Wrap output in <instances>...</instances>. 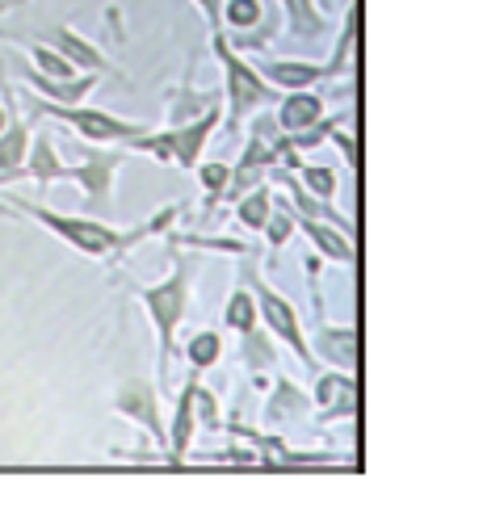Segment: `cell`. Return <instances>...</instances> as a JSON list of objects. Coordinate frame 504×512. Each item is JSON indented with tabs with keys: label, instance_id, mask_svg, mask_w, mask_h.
I'll list each match as a JSON object with an SVG mask.
<instances>
[{
	"label": "cell",
	"instance_id": "17",
	"mask_svg": "<svg viewBox=\"0 0 504 512\" xmlns=\"http://www.w3.org/2000/svg\"><path fill=\"white\" fill-rule=\"evenodd\" d=\"M59 51L72 59L76 72H97V76L114 72V63L105 59V51L97 47V42H89V38H84L80 30H72V26H59Z\"/></svg>",
	"mask_w": 504,
	"mask_h": 512
},
{
	"label": "cell",
	"instance_id": "13",
	"mask_svg": "<svg viewBox=\"0 0 504 512\" xmlns=\"http://www.w3.org/2000/svg\"><path fill=\"white\" fill-rule=\"evenodd\" d=\"M30 139H34V126L13 110L9 114V126L0 131V185H9V181L21 177V164H26Z\"/></svg>",
	"mask_w": 504,
	"mask_h": 512
},
{
	"label": "cell",
	"instance_id": "27",
	"mask_svg": "<svg viewBox=\"0 0 504 512\" xmlns=\"http://www.w3.org/2000/svg\"><path fill=\"white\" fill-rule=\"evenodd\" d=\"M261 236H265L269 248H286L290 236H294V210L278 206V198H273V210H269V219H265V227H261Z\"/></svg>",
	"mask_w": 504,
	"mask_h": 512
},
{
	"label": "cell",
	"instance_id": "18",
	"mask_svg": "<svg viewBox=\"0 0 504 512\" xmlns=\"http://www.w3.org/2000/svg\"><path fill=\"white\" fill-rule=\"evenodd\" d=\"M315 403L324 408V416H341V412H353V403H357V387H353V378L349 370L341 374H324L320 382H315Z\"/></svg>",
	"mask_w": 504,
	"mask_h": 512
},
{
	"label": "cell",
	"instance_id": "11",
	"mask_svg": "<svg viewBox=\"0 0 504 512\" xmlns=\"http://www.w3.org/2000/svg\"><path fill=\"white\" fill-rule=\"evenodd\" d=\"M26 84L42 97V101H55V105H80V101H89L97 93V84L101 76L97 72H80L72 80H51V76H42V72H30Z\"/></svg>",
	"mask_w": 504,
	"mask_h": 512
},
{
	"label": "cell",
	"instance_id": "15",
	"mask_svg": "<svg viewBox=\"0 0 504 512\" xmlns=\"http://www.w3.org/2000/svg\"><path fill=\"white\" fill-rule=\"evenodd\" d=\"M21 177H30L38 185H55V181L68 177V160L59 156V147H55V139L47 131H42L38 139H30V152H26V164H21Z\"/></svg>",
	"mask_w": 504,
	"mask_h": 512
},
{
	"label": "cell",
	"instance_id": "22",
	"mask_svg": "<svg viewBox=\"0 0 504 512\" xmlns=\"http://www.w3.org/2000/svg\"><path fill=\"white\" fill-rule=\"evenodd\" d=\"M185 357H189V370H215L219 361H223V336L215 328H202L189 336V345H185Z\"/></svg>",
	"mask_w": 504,
	"mask_h": 512
},
{
	"label": "cell",
	"instance_id": "5",
	"mask_svg": "<svg viewBox=\"0 0 504 512\" xmlns=\"http://www.w3.org/2000/svg\"><path fill=\"white\" fill-rule=\"evenodd\" d=\"M122 164H126V152H118V147H101V143L80 139V147L68 160V177L84 194V215H110L114 210V181H118Z\"/></svg>",
	"mask_w": 504,
	"mask_h": 512
},
{
	"label": "cell",
	"instance_id": "23",
	"mask_svg": "<svg viewBox=\"0 0 504 512\" xmlns=\"http://www.w3.org/2000/svg\"><path fill=\"white\" fill-rule=\"evenodd\" d=\"M198 185H202V210H210L223 194H227V185H231V164L223 160H202L198 168Z\"/></svg>",
	"mask_w": 504,
	"mask_h": 512
},
{
	"label": "cell",
	"instance_id": "8",
	"mask_svg": "<svg viewBox=\"0 0 504 512\" xmlns=\"http://www.w3.org/2000/svg\"><path fill=\"white\" fill-rule=\"evenodd\" d=\"M219 122H223V105H206V110L194 114V118L168 122L164 131H168V143H173V164L185 168V173H194V168L202 164V156H206L210 135L219 131Z\"/></svg>",
	"mask_w": 504,
	"mask_h": 512
},
{
	"label": "cell",
	"instance_id": "10",
	"mask_svg": "<svg viewBox=\"0 0 504 512\" xmlns=\"http://www.w3.org/2000/svg\"><path fill=\"white\" fill-rule=\"evenodd\" d=\"M194 382H198V370H189V378L181 382V391L173 399V429H168V445H164V458L168 462H185L189 450H194V433H198V420H194Z\"/></svg>",
	"mask_w": 504,
	"mask_h": 512
},
{
	"label": "cell",
	"instance_id": "26",
	"mask_svg": "<svg viewBox=\"0 0 504 512\" xmlns=\"http://www.w3.org/2000/svg\"><path fill=\"white\" fill-rule=\"evenodd\" d=\"M261 0H223V30H252L261 26Z\"/></svg>",
	"mask_w": 504,
	"mask_h": 512
},
{
	"label": "cell",
	"instance_id": "30",
	"mask_svg": "<svg viewBox=\"0 0 504 512\" xmlns=\"http://www.w3.org/2000/svg\"><path fill=\"white\" fill-rule=\"evenodd\" d=\"M0 93H5V101H0V131L9 126V114H13V93L5 89V80H0Z\"/></svg>",
	"mask_w": 504,
	"mask_h": 512
},
{
	"label": "cell",
	"instance_id": "2",
	"mask_svg": "<svg viewBox=\"0 0 504 512\" xmlns=\"http://www.w3.org/2000/svg\"><path fill=\"white\" fill-rule=\"evenodd\" d=\"M189 286H194V261L185 252H173V273L156 286H131L135 303L147 311L156 328V374L160 395H173V353H177V328L189 315Z\"/></svg>",
	"mask_w": 504,
	"mask_h": 512
},
{
	"label": "cell",
	"instance_id": "20",
	"mask_svg": "<svg viewBox=\"0 0 504 512\" xmlns=\"http://www.w3.org/2000/svg\"><path fill=\"white\" fill-rule=\"evenodd\" d=\"M282 13H286V30L294 38H315L328 30V17L320 13L315 0H282Z\"/></svg>",
	"mask_w": 504,
	"mask_h": 512
},
{
	"label": "cell",
	"instance_id": "29",
	"mask_svg": "<svg viewBox=\"0 0 504 512\" xmlns=\"http://www.w3.org/2000/svg\"><path fill=\"white\" fill-rule=\"evenodd\" d=\"M194 9L206 17L210 30H223V0H194Z\"/></svg>",
	"mask_w": 504,
	"mask_h": 512
},
{
	"label": "cell",
	"instance_id": "7",
	"mask_svg": "<svg viewBox=\"0 0 504 512\" xmlns=\"http://www.w3.org/2000/svg\"><path fill=\"white\" fill-rule=\"evenodd\" d=\"M110 403H114L118 416H126L131 424H139V429L160 445V450L168 445V424H164V408H160V387H156V382H147V378L122 382Z\"/></svg>",
	"mask_w": 504,
	"mask_h": 512
},
{
	"label": "cell",
	"instance_id": "6",
	"mask_svg": "<svg viewBox=\"0 0 504 512\" xmlns=\"http://www.w3.org/2000/svg\"><path fill=\"white\" fill-rule=\"evenodd\" d=\"M34 114H47L84 139V143H101V147H118V143H131L135 135H143L147 126L135 122V118H122V114H110V110H93V105H55V101H34Z\"/></svg>",
	"mask_w": 504,
	"mask_h": 512
},
{
	"label": "cell",
	"instance_id": "14",
	"mask_svg": "<svg viewBox=\"0 0 504 512\" xmlns=\"http://www.w3.org/2000/svg\"><path fill=\"white\" fill-rule=\"evenodd\" d=\"M320 118H324V97L315 89H294L278 101V131L282 135H299Z\"/></svg>",
	"mask_w": 504,
	"mask_h": 512
},
{
	"label": "cell",
	"instance_id": "24",
	"mask_svg": "<svg viewBox=\"0 0 504 512\" xmlns=\"http://www.w3.org/2000/svg\"><path fill=\"white\" fill-rule=\"evenodd\" d=\"M30 63H34V72L51 76V80H72V76H80V72L72 68V59L63 55L59 47H51V42H34V47H30Z\"/></svg>",
	"mask_w": 504,
	"mask_h": 512
},
{
	"label": "cell",
	"instance_id": "16",
	"mask_svg": "<svg viewBox=\"0 0 504 512\" xmlns=\"http://www.w3.org/2000/svg\"><path fill=\"white\" fill-rule=\"evenodd\" d=\"M307 345H311L315 357L332 361L336 370H353V361H357V328H332V324H324L320 332H315V340H307Z\"/></svg>",
	"mask_w": 504,
	"mask_h": 512
},
{
	"label": "cell",
	"instance_id": "31",
	"mask_svg": "<svg viewBox=\"0 0 504 512\" xmlns=\"http://www.w3.org/2000/svg\"><path fill=\"white\" fill-rule=\"evenodd\" d=\"M17 5H26V0H0V17H5L9 9H17Z\"/></svg>",
	"mask_w": 504,
	"mask_h": 512
},
{
	"label": "cell",
	"instance_id": "12",
	"mask_svg": "<svg viewBox=\"0 0 504 512\" xmlns=\"http://www.w3.org/2000/svg\"><path fill=\"white\" fill-rule=\"evenodd\" d=\"M294 227H303V236L311 240V248L320 252V256H328V261H336V265H353V240L341 236V223L294 215Z\"/></svg>",
	"mask_w": 504,
	"mask_h": 512
},
{
	"label": "cell",
	"instance_id": "21",
	"mask_svg": "<svg viewBox=\"0 0 504 512\" xmlns=\"http://www.w3.org/2000/svg\"><path fill=\"white\" fill-rule=\"evenodd\" d=\"M269 210H273V189L261 181V185H252L248 194L236 198V223L244 231H261L265 219H269Z\"/></svg>",
	"mask_w": 504,
	"mask_h": 512
},
{
	"label": "cell",
	"instance_id": "9",
	"mask_svg": "<svg viewBox=\"0 0 504 512\" xmlns=\"http://www.w3.org/2000/svg\"><path fill=\"white\" fill-rule=\"evenodd\" d=\"M257 72L273 84L278 93H294V89H315L324 80H341V72L328 63H311V59H257Z\"/></svg>",
	"mask_w": 504,
	"mask_h": 512
},
{
	"label": "cell",
	"instance_id": "1",
	"mask_svg": "<svg viewBox=\"0 0 504 512\" xmlns=\"http://www.w3.org/2000/svg\"><path fill=\"white\" fill-rule=\"evenodd\" d=\"M9 206L21 210L26 219H34L38 227H47L55 240H63L80 256H89V261H118L122 252L139 248L143 240L164 236L185 210V202H173V206H160L156 215L147 223H139V227H114V223H105L97 215H59V210H51L47 202H30V198H9Z\"/></svg>",
	"mask_w": 504,
	"mask_h": 512
},
{
	"label": "cell",
	"instance_id": "28",
	"mask_svg": "<svg viewBox=\"0 0 504 512\" xmlns=\"http://www.w3.org/2000/svg\"><path fill=\"white\" fill-rule=\"evenodd\" d=\"M194 420H198V429H206V433H219V429H223L219 395H215V391H206V387H202V378L194 382Z\"/></svg>",
	"mask_w": 504,
	"mask_h": 512
},
{
	"label": "cell",
	"instance_id": "3",
	"mask_svg": "<svg viewBox=\"0 0 504 512\" xmlns=\"http://www.w3.org/2000/svg\"><path fill=\"white\" fill-rule=\"evenodd\" d=\"M210 51L219 59V72H223V114H227V126L240 131L244 122L257 118L265 105L278 101V89L257 72V63L244 59L236 47H231L227 30H210Z\"/></svg>",
	"mask_w": 504,
	"mask_h": 512
},
{
	"label": "cell",
	"instance_id": "19",
	"mask_svg": "<svg viewBox=\"0 0 504 512\" xmlns=\"http://www.w3.org/2000/svg\"><path fill=\"white\" fill-rule=\"evenodd\" d=\"M223 328H231L236 336L261 328V315H257V298H252V290L240 282L236 290L227 294V307H223Z\"/></svg>",
	"mask_w": 504,
	"mask_h": 512
},
{
	"label": "cell",
	"instance_id": "4",
	"mask_svg": "<svg viewBox=\"0 0 504 512\" xmlns=\"http://www.w3.org/2000/svg\"><path fill=\"white\" fill-rule=\"evenodd\" d=\"M240 273H244V286L252 290V298H257V315H261V324L269 328V336H273V340H282L286 349H294V357H299L307 370L320 366V361H315V353H311V345H307V332H303L299 311H294L290 298H282V294L261 277L252 248L244 252V269H240Z\"/></svg>",
	"mask_w": 504,
	"mask_h": 512
},
{
	"label": "cell",
	"instance_id": "25",
	"mask_svg": "<svg viewBox=\"0 0 504 512\" xmlns=\"http://www.w3.org/2000/svg\"><path fill=\"white\" fill-rule=\"evenodd\" d=\"M299 185L307 189L311 198L332 202L336 189H341V173H336V168H320V164H303V168H299Z\"/></svg>",
	"mask_w": 504,
	"mask_h": 512
}]
</instances>
